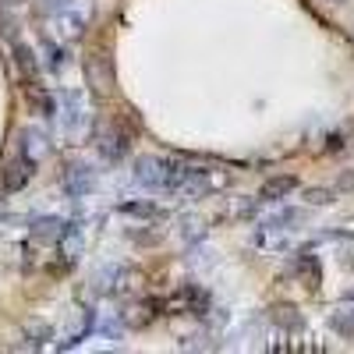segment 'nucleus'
Instances as JSON below:
<instances>
[{"label": "nucleus", "mask_w": 354, "mask_h": 354, "mask_svg": "<svg viewBox=\"0 0 354 354\" xmlns=\"http://www.w3.org/2000/svg\"><path fill=\"white\" fill-rule=\"evenodd\" d=\"M88 18H93V0H68V4H57L50 15V28L57 39L64 43H78L88 28Z\"/></svg>", "instance_id": "nucleus-1"}, {"label": "nucleus", "mask_w": 354, "mask_h": 354, "mask_svg": "<svg viewBox=\"0 0 354 354\" xmlns=\"http://www.w3.org/2000/svg\"><path fill=\"white\" fill-rule=\"evenodd\" d=\"M57 124H61L64 138H82L88 128V106H85V93L82 88H64L57 93Z\"/></svg>", "instance_id": "nucleus-2"}, {"label": "nucleus", "mask_w": 354, "mask_h": 354, "mask_svg": "<svg viewBox=\"0 0 354 354\" xmlns=\"http://www.w3.org/2000/svg\"><path fill=\"white\" fill-rule=\"evenodd\" d=\"M230 188V174L223 167H192L188 174V185L181 195L188 198H209V195H220Z\"/></svg>", "instance_id": "nucleus-3"}, {"label": "nucleus", "mask_w": 354, "mask_h": 354, "mask_svg": "<svg viewBox=\"0 0 354 354\" xmlns=\"http://www.w3.org/2000/svg\"><path fill=\"white\" fill-rule=\"evenodd\" d=\"M135 185L149 195H163V181H167V160L163 156H138L135 160Z\"/></svg>", "instance_id": "nucleus-4"}, {"label": "nucleus", "mask_w": 354, "mask_h": 354, "mask_svg": "<svg viewBox=\"0 0 354 354\" xmlns=\"http://www.w3.org/2000/svg\"><path fill=\"white\" fill-rule=\"evenodd\" d=\"M61 188L71 195V198H88L96 188V170L88 167V163H71L61 177Z\"/></svg>", "instance_id": "nucleus-5"}, {"label": "nucleus", "mask_w": 354, "mask_h": 354, "mask_svg": "<svg viewBox=\"0 0 354 354\" xmlns=\"http://www.w3.org/2000/svg\"><path fill=\"white\" fill-rule=\"evenodd\" d=\"M128 280H135V270H131V266L110 262V266H103V270L96 273V290H100V294H121V290L131 287Z\"/></svg>", "instance_id": "nucleus-6"}, {"label": "nucleus", "mask_w": 354, "mask_h": 354, "mask_svg": "<svg viewBox=\"0 0 354 354\" xmlns=\"http://www.w3.org/2000/svg\"><path fill=\"white\" fill-rule=\"evenodd\" d=\"M294 192H298V177H290V174H277V177H266L255 198H259V202H266V205H280V202H287Z\"/></svg>", "instance_id": "nucleus-7"}, {"label": "nucleus", "mask_w": 354, "mask_h": 354, "mask_svg": "<svg viewBox=\"0 0 354 354\" xmlns=\"http://www.w3.org/2000/svg\"><path fill=\"white\" fill-rule=\"evenodd\" d=\"M96 153L106 160V163H121L124 156H128V135L121 131V128H103L100 135H96Z\"/></svg>", "instance_id": "nucleus-8"}, {"label": "nucleus", "mask_w": 354, "mask_h": 354, "mask_svg": "<svg viewBox=\"0 0 354 354\" xmlns=\"http://www.w3.org/2000/svg\"><path fill=\"white\" fill-rule=\"evenodd\" d=\"M287 241H290V230H283V227L273 223V220H262V223L255 227V234H252V245L262 248V252H283Z\"/></svg>", "instance_id": "nucleus-9"}, {"label": "nucleus", "mask_w": 354, "mask_h": 354, "mask_svg": "<svg viewBox=\"0 0 354 354\" xmlns=\"http://www.w3.org/2000/svg\"><path fill=\"white\" fill-rule=\"evenodd\" d=\"M85 75H88V85H93L96 96H106L113 88V68H110V57L106 53H93L85 64Z\"/></svg>", "instance_id": "nucleus-10"}, {"label": "nucleus", "mask_w": 354, "mask_h": 354, "mask_svg": "<svg viewBox=\"0 0 354 354\" xmlns=\"http://www.w3.org/2000/svg\"><path fill=\"white\" fill-rule=\"evenodd\" d=\"M36 167H39L36 160H28V156H21V153H18V160H11V163H8V170H4V195L21 192L28 181H32Z\"/></svg>", "instance_id": "nucleus-11"}, {"label": "nucleus", "mask_w": 354, "mask_h": 354, "mask_svg": "<svg viewBox=\"0 0 354 354\" xmlns=\"http://www.w3.org/2000/svg\"><path fill=\"white\" fill-rule=\"evenodd\" d=\"M117 213H124V216H135V220H163L167 216V209L163 205H156L153 198H135V202H121L117 205Z\"/></svg>", "instance_id": "nucleus-12"}, {"label": "nucleus", "mask_w": 354, "mask_h": 354, "mask_svg": "<svg viewBox=\"0 0 354 354\" xmlns=\"http://www.w3.org/2000/svg\"><path fill=\"white\" fill-rule=\"evenodd\" d=\"M50 153V142H46V131L43 128H25L21 131V156H28V160H43Z\"/></svg>", "instance_id": "nucleus-13"}, {"label": "nucleus", "mask_w": 354, "mask_h": 354, "mask_svg": "<svg viewBox=\"0 0 354 354\" xmlns=\"http://www.w3.org/2000/svg\"><path fill=\"white\" fill-rule=\"evenodd\" d=\"M61 234H64L61 216H36L32 220V238L36 241H61Z\"/></svg>", "instance_id": "nucleus-14"}, {"label": "nucleus", "mask_w": 354, "mask_h": 354, "mask_svg": "<svg viewBox=\"0 0 354 354\" xmlns=\"http://www.w3.org/2000/svg\"><path fill=\"white\" fill-rule=\"evenodd\" d=\"M270 319L277 322V326H280L283 333H301V326H305L301 312L294 308V305H277V308L270 312Z\"/></svg>", "instance_id": "nucleus-15"}, {"label": "nucleus", "mask_w": 354, "mask_h": 354, "mask_svg": "<svg viewBox=\"0 0 354 354\" xmlns=\"http://www.w3.org/2000/svg\"><path fill=\"white\" fill-rule=\"evenodd\" d=\"M294 273L301 277V283L315 287V283H319V277H322V270H319V259H315V255H308V252H301L298 259H294Z\"/></svg>", "instance_id": "nucleus-16"}, {"label": "nucleus", "mask_w": 354, "mask_h": 354, "mask_svg": "<svg viewBox=\"0 0 354 354\" xmlns=\"http://www.w3.org/2000/svg\"><path fill=\"white\" fill-rule=\"evenodd\" d=\"M50 337H53L50 322H32V326H25V333H21V344H18V347L36 351V347H46V340H50Z\"/></svg>", "instance_id": "nucleus-17"}, {"label": "nucleus", "mask_w": 354, "mask_h": 354, "mask_svg": "<svg viewBox=\"0 0 354 354\" xmlns=\"http://www.w3.org/2000/svg\"><path fill=\"white\" fill-rule=\"evenodd\" d=\"M330 330L340 337H354V305H344L337 312H330Z\"/></svg>", "instance_id": "nucleus-18"}, {"label": "nucleus", "mask_w": 354, "mask_h": 354, "mask_svg": "<svg viewBox=\"0 0 354 354\" xmlns=\"http://www.w3.org/2000/svg\"><path fill=\"white\" fill-rule=\"evenodd\" d=\"M273 223H280L283 230H290V234H298L301 230V223H305V209H280V213H273L270 216Z\"/></svg>", "instance_id": "nucleus-19"}, {"label": "nucleus", "mask_w": 354, "mask_h": 354, "mask_svg": "<svg viewBox=\"0 0 354 354\" xmlns=\"http://www.w3.org/2000/svg\"><path fill=\"white\" fill-rule=\"evenodd\" d=\"M68 64H71L68 50H64V46H57V43H46V68H50L53 75H61Z\"/></svg>", "instance_id": "nucleus-20"}, {"label": "nucleus", "mask_w": 354, "mask_h": 354, "mask_svg": "<svg viewBox=\"0 0 354 354\" xmlns=\"http://www.w3.org/2000/svg\"><path fill=\"white\" fill-rule=\"evenodd\" d=\"M305 202L308 205H319V209H326V205H333L337 202V188H305Z\"/></svg>", "instance_id": "nucleus-21"}, {"label": "nucleus", "mask_w": 354, "mask_h": 354, "mask_svg": "<svg viewBox=\"0 0 354 354\" xmlns=\"http://www.w3.org/2000/svg\"><path fill=\"white\" fill-rule=\"evenodd\" d=\"M177 234H181L185 241H198L205 230H202V220L198 216H181V220H177Z\"/></svg>", "instance_id": "nucleus-22"}, {"label": "nucleus", "mask_w": 354, "mask_h": 354, "mask_svg": "<svg viewBox=\"0 0 354 354\" xmlns=\"http://www.w3.org/2000/svg\"><path fill=\"white\" fill-rule=\"evenodd\" d=\"M15 61H18V68H21V71H25L28 78L36 75V53L28 50L25 43H15Z\"/></svg>", "instance_id": "nucleus-23"}, {"label": "nucleus", "mask_w": 354, "mask_h": 354, "mask_svg": "<svg viewBox=\"0 0 354 354\" xmlns=\"http://www.w3.org/2000/svg\"><path fill=\"white\" fill-rule=\"evenodd\" d=\"M337 192H354V170H344L337 177Z\"/></svg>", "instance_id": "nucleus-24"}, {"label": "nucleus", "mask_w": 354, "mask_h": 354, "mask_svg": "<svg viewBox=\"0 0 354 354\" xmlns=\"http://www.w3.org/2000/svg\"><path fill=\"white\" fill-rule=\"evenodd\" d=\"M330 238H347V241H354V216H351L347 223H340V230H333Z\"/></svg>", "instance_id": "nucleus-25"}, {"label": "nucleus", "mask_w": 354, "mask_h": 354, "mask_svg": "<svg viewBox=\"0 0 354 354\" xmlns=\"http://www.w3.org/2000/svg\"><path fill=\"white\" fill-rule=\"evenodd\" d=\"M4 223H11V216H0V234H4Z\"/></svg>", "instance_id": "nucleus-26"}, {"label": "nucleus", "mask_w": 354, "mask_h": 354, "mask_svg": "<svg viewBox=\"0 0 354 354\" xmlns=\"http://www.w3.org/2000/svg\"><path fill=\"white\" fill-rule=\"evenodd\" d=\"M50 4H53V8H57V4H68V0H50Z\"/></svg>", "instance_id": "nucleus-27"}, {"label": "nucleus", "mask_w": 354, "mask_h": 354, "mask_svg": "<svg viewBox=\"0 0 354 354\" xmlns=\"http://www.w3.org/2000/svg\"><path fill=\"white\" fill-rule=\"evenodd\" d=\"M330 4H347V0H330Z\"/></svg>", "instance_id": "nucleus-28"}]
</instances>
